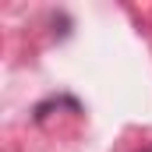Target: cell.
Here are the masks:
<instances>
[{
	"label": "cell",
	"mask_w": 152,
	"mask_h": 152,
	"mask_svg": "<svg viewBox=\"0 0 152 152\" xmlns=\"http://www.w3.org/2000/svg\"><path fill=\"white\" fill-rule=\"evenodd\" d=\"M142 152H152V145H145V149H142Z\"/></svg>",
	"instance_id": "1"
}]
</instances>
